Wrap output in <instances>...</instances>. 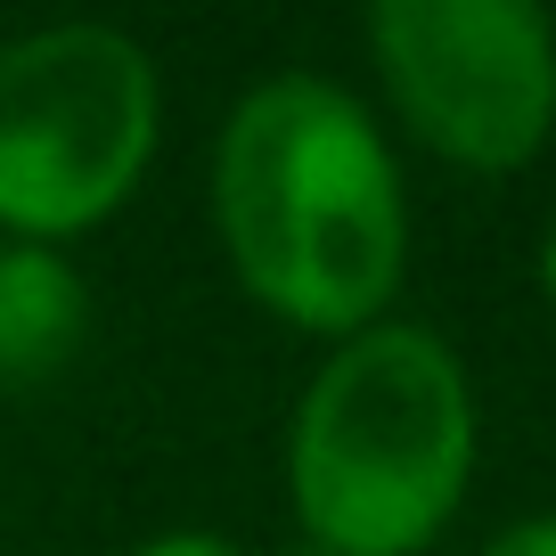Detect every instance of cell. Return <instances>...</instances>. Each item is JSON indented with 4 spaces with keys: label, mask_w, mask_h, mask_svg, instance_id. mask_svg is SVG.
I'll return each instance as SVG.
<instances>
[{
    "label": "cell",
    "mask_w": 556,
    "mask_h": 556,
    "mask_svg": "<svg viewBox=\"0 0 556 556\" xmlns=\"http://www.w3.org/2000/svg\"><path fill=\"white\" fill-rule=\"evenodd\" d=\"M213 229L245 295L319 336H361L401 287L409 213L384 131L352 90L270 74L213 148Z\"/></svg>",
    "instance_id": "cell-1"
},
{
    "label": "cell",
    "mask_w": 556,
    "mask_h": 556,
    "mask_svg": "<svg viewBox=\"0 0 556 556\" xmlns=\"http://www.w3.org/2000/svg\"><path fill=\"white\" fill-rule=\"evenodd\" d=\"M475 475V393L434 328L344 336L287 434L295 523L319 556H417Z\"/></svg>",
    "instance_id": "cell-2"
},
{
    "label": "cell",
    "mask_w": 556,
    "mask_h": 556,
    "mask_svg": "<svg viewBox=\"0 0 556 556\" xmlns=\"http://www.w3.org/2000/svg\"><path fill=\"white\" fill-rule=\"evenodd\" d=\"M156 156V66L115 25H41L0 50V229L58 245L99 229Z\"/></svg>",
    "instance_id": "cell-3"
},
{
    "label": "cell",
    "mask_w": 556,
    "mask_h": 556,
    "mask_svg": "<svg viewBox=\"0 0 556 556\" xmlns=\"http://www.w3.org/2000/svg\"><path fill=\"white\" fill-rule=\"evenodd\" d=\"M368 50L434 156L516 173L556 123V25L532 0H377Z\"/></svg>",
    "instance_id": "cell-4"
},
{
    "label": "cell",
    "mask_w": 556,
    "mask_h": 556,
    "mask_svg": "<svg viewBox=\"0 0 556 556\" xmlns=\"http://www.w3.org/2000/svg\"><path fill=\"white\" fill-rule=\"evenodd\" d=\"M90 336V287L58 245H0V393H50Z\"/></svg>",
    "instance_id": "cell-5"
},
{
    "label": "cell",
    "mask_w": 556,
    "mask_h": 556,
    "mask_svg": "<svg viewBox=\"0 0 556 556\" xmlns=\"http://www.w3.org/2000/svg\"><path fill=\"white\" fill-rule=\"evenodd\" d=\"M475 556H556V507H548V516L507 523V532H500V540H483Z\"/></svg>",
    "instance_id": "cell-6"
},
{
    "label": "cell",
    "mask_w": 556,
    "mask_h": 556,
    "mask_svg": "<svg viewBox=\"0 0 556 556\" xmlns=\"http://www.w3.org/2000/svg\"><path fill=\"white\" fill-rule=\"evenodd\" d=\"M139 556H245L238 540H213V532H173V540H148Z\"/></svg>",
    "instance_id": "cell-7"
},
{
    "label": "cell",
    "mask_w": 556,
    "mask_h": 556,
    "mask_svg": "<svg viewBox=\"0 0 556 556\" xmlns=\"http://www.w3.org/2000/svg\"><path fill=\"white\" fill-rule=\"evenodd\" d=\"M540 287L556 295V222H548V238H540Z\"/></svg>",
    "instance_id": "cell-8"
}]
</instances>
